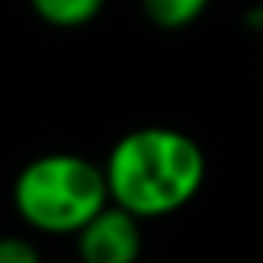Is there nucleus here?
<instances>
[{"label": "nucleus", "mask_w": 263, "mask_h": 263, "mask_svg": "<svg viewBox=\"0 0 263 263\" xmlns=\"http://www.w3.org/2000/svg\"><path fill=\"white\" fill-rule=\"evenodd\" d=\"M103 177L110 203L137 220L170 217L200 193L206 157L200 143L177 127H137L110 147Z\"/></svg>", "instance_id": "1"}, {"label": "nucleus", "mask_w": 263, "mask_h": 263, "mask_svg": "<svg viewBox=\"0 0 263 263\" xmlns=\"http://www.w3.org/2000/svg\"><path fill=\"white\" fill-rule=\"evenodd\" d=\"M103 4H107V0H30L33 13H37L44 24L64 27V30L90 24V20L103 10Z\"/></svg>", "instance_id": "4"}, {"label": "nucleus", "mask_w": 263, "mask_h": 263, "mask_svg": "<svg viewBox=\"0 0 263 263\" xmlns=\"http://www.w3.org/2000/svg\"><path fill=\"white\" fill-rule=\"evenodd\" d=\"M0 263H44L40 250L24 237H0Z\"/></svg>", "instance_id": "6"}, {"label": "nucleus", "mask_w": 263, "mask_h": 263, "mask_svg": "<svg viewBox=\"0 0 263 263\" xmlns=\"http://www.w3.org/2000/svg\"><path fill=\"white\" fill-rule=\"evenodd\" d=\"M140 250H143L140 220L117 203H107L77 233L80 263H137Z\"/></svg>", "instance_id": "3"}, {"label": "nucleus", "mask_w": 263, "mask_h": 263, "mask_svg": "<svg viewBox=\"0 0 263 263\" xmlns=\"http://www.w3.org/2000/svg\"><path fill=\"white\" fill-rule=\"evenodd\" d=\"M206 7H210V0H140V10L160 30H183L203 17Z\"/></svg>", "instance_id": "5"}, {"label": "nucleus", "mask_w": 263, "mask_h": 263, "mask_svg": "<svg viewBox=\"0 0 263 263\" xmlns=\"http://www.w3.org/2000/svg\"><path fill=\"white\" fill-rule=\"evenodd\" d=\"M107 203L103 167L80 154H44L13 180V206L20 220L53 237H77Z\"/></svg>", "instance_id": "2"}]
</instances>
